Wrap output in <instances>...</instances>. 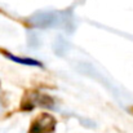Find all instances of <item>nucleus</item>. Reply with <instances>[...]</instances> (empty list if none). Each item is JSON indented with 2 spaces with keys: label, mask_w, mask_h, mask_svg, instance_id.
I'll return each mask as SVG.
<instances>
[{
  "label": "nucleus",
  "mask_w": 133,
  "mask_h": 133,
  "mask_svg": "<svg viewBox=\"0 0 133 133\" xmlns=\"http://www.w3.org/2000/svg\"><path fill=\"white\" fill-rule=\"evenodd\" d=\"M30 23L38 29H62L72 30V14L67 10L65 12H39L29 18Z\"/></svg>",
  "instance_id": "nucleus-1"
},
{
  "label": "nucleus",
  "mask_w": 133,
  "mask_h": 133,
  "mask_svg": "<svg viewBox=\"0 0 133 133\" xmlns=\"http://www.w3.org/2000/svg\"><path fill=\"white\" fill-rule=\"evenodd\" d=\"M5 56L13 61V62H17L19 65H25V66H34V67H43V63L40 61H36V59H32V58H23V57H17L12 53H5Z\"/></svg>",
  "instance_id": "nucleus-2"
}]
</instances>
